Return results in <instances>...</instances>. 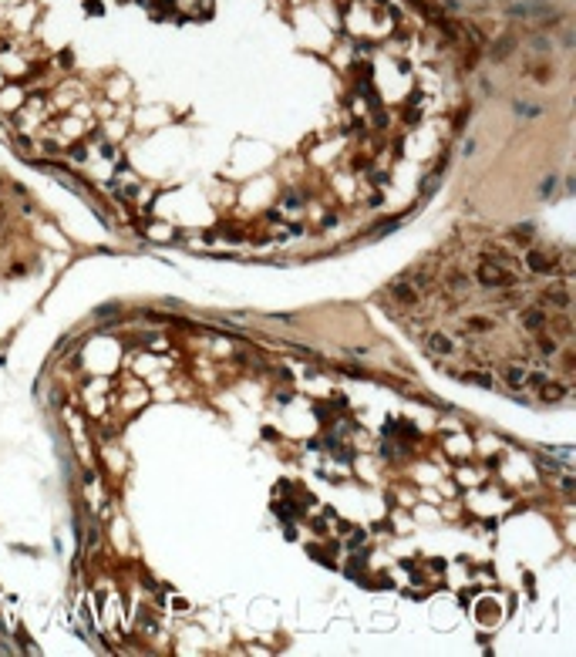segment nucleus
Here are the masks:
<instances>
[{"instance_id":"nucleus-1","label":"nucleus","mask_w":576,"mask_h":657,"mask_svg":"<svg viewBox=\"0 0 576 657\" xmlns=\"http://www.w3.org/2000/svg\"><path fill=\"white\" fill-rule=\"evenodd\" d=\"M509 14H512V17H526V21H549V17H556V11L546 4V0H522V4H512Z\"/></svg>"},{"instance_id":"nucleus-2","label":"nucleus","mask_w":576,"mask_h":657,"mask_svg":"<svg viewBox=\"0 0 576 657\" xmlns=\"http://www.w3.org/2000/svg\"><path fill=\"white\" fill-rule=\"evenodd\" d=\"M478 283H482V287H516V277L506 273L502 267L482 263V267H478Z\"/></svg>"},{"instance_id":"nucleus-3","label":"nucleus","mask_w":576,"mask_h":657,"mask_svg":"<svg viewBox=\"0 0 576 657\" xmlns=\"http://www.w3.org/2000/svg\"><path fill=\"white\" fill-rule=\"evenodd\" d=\"M388 297L395 303H401V307H415L418 303V287H415V280H395L388 287Z\"/></svg>"},{"instance_id":"nucleus-4","label":"nucleus","mask_w":576,"mask_h":657,"mask_svg":"<svg viewBox=\"0 0 576 657\" xmlns=\"http://www.w3.org/2000/svg\"><path fill=\"white\" fill-rule=\"evenodd\" d=\"M425 347H428L435 357H452L455 351H458L455 337H452V334H445V331H435V334H428V337H425Z\"/></svg>"},{"instance_id":"nucleus-5","label":"nucleus","mask_w":576,"mask_h":657,"mask_svg":"<svg viewBox=\"0 0 576 657\" xmlns=\"http://www.w3.org/2000/svg\"><path fill=\"white\" fill-rule=\"evenodd\" d=\"M519 323L526 327V331H532V334H539L542 327L549 323V317H546V310H542V307H526V310L519 313Z\"/></svg>"},{"instance_id":"nucleus-6","label":"nucleus","mask_w":576,"mask_h":657,"mask_svg":"<svg viewBox=\"0 0 576 657\" xmlns=\"http://www.w3.org/2000/svg\"><path fill=\"white\" fill-rule=\"evenodd\" d=\"M526 267L532 273H553V260L546 257V253H539V250H529L526 253Z\"/></svg>"},{"instance_id":"nucleus-7","label":"nucleus","mask_w":576,"mask_h":657,"mask_svg":"<svg viewBox=\"0 0 576 657\" xmlns=\"http://www.w3.org/2000/svg\"><path fill=\"white\" fill-rule=\"evenodd\" d=\"M526 374H529V371L522 368V364H506V368H502V378H506L509 388H522V384H526Z\"/></svg>"},{"instance_id":"nucleus-8","label":"nucleus","mask_w":576,"mask_h":657,"mask_svg":"<svg viewBox=\"0 0 576 657\" xmlns=\"http://www.w3.org/2000/svg\"><path fill=\"white\" fill-rule=\"evenodd\" d=\"M462 331L465 334H489V331H496V320H489V317L478 313V317H468V320H465Z\"/></svg>"},{"instance_id":"nucleus-9","label":"nucleus","mask_w":576,"mask_h":657,"mask_svg":"<svg viewBox=\"0 0 576 657\" xmlns=\"http://www.w3.org/2000/svg\"><path fill=\"white\" fill-rule=\"evenodd\" d=\"M445 287L452 290V293H468V287H472V280L465 277V273H458V270H452V273L445 277Z\"/></svg>"},{"instance_id":"nucleus-10","label":"nucleus","mask_w":576,"mask_h":657,"mask_svg":"<svg viewBox=\"0 0 576 657\" xmlns=\"http://www.w3.org/2000/svg\"><path fill=\"white\" fill-rule=\"evenodd\" d=\"M546 297V303H553V307H559V310H569V290H553V293H542Z\"/></svg>"},{"instance_id":"nucleus-11","label":"nucleus","mask_w":576,"mask_h":657,"mask_svg":"<svg viewBox=\"0 0 576 657\" xmlns=\"http://www.w3.org/2000/svg\"><path fill=\"white\" fill-rule=\"evenodd\" d=\"M563 394H566V384H549V381H546V384H542V391H539L542 401H559Z\"/></svg>"},{"instance_id":"nucleus-12","label":"nucleus","mask_w":576,"mask_h":657,"mask_svg":"<svg viewBox=\"0 0 576 657\" xmlns=\"http://www.w3.org/2000/svg\"><path fill=\"white\" fill-rule=\"evenodd\" d=\"M462 381H468V384H478V388H492L496 381L489 378V374H482V371H468V374H462Z\"/></svg>"},{"instance_id":"nucleus-13","label":"nucleus","mask_w":576,"mask_h":657,"mask_svg":"<svg viewBox=\"0 0 576 657\" xmlns=\"http://www.w3.org/2000/svg\"><path fill=\"white\" fill-rule=\"evenodd\" d=\"M516 115L536 118V115H542V108H539V105H532V101H516Z\"/></svg>"},{"instance_id":"nucleus-14","label":"nucleus","mask_w":576,"mask_h":657,"mask_svg":"<svg viewBox=\"0 0 576 657\" xmlns=\"http://www.w3.org/2000/svg\"><path fill=\"white\" fill-rule=\"evenodd\" d=\"M556 351H559V341H556V337H539V354L553 357Z\"/></svg>"},{"instance_id":"nucleus-15","label":"nucleus","mask_w":576,"mask_h":657,"mask_svg":"<svg viewBox=\"0 0 576 657\" xmlns=\"http://www.w3.org/2000/svg\"><path fill=\"white\" fill-rule=\"evenodd\" d=\"M569 331H573V327H569V317H559V320H556V337H569Z\"/></svg>"},{"instance_id":"nucleus-16","label":"nucleus","mask_w":576,"mask_h":657,"mask_svg":"<svg viewBox=\"0 0 576 657\" xmlns=\"http://www.w3.org/2000/svg\"><path fill=\"white\" fill-rule=\"evenodd\" d=\"M526 381H529V384H539V388H542V384H546L549 378H546L542 371H532V374H526Z\"/></svg>"},{"instance_id":"nucleus-17","label":"nucleus","mask_w":576,"mask_h":657,"mask_svg":"<svg viewBox=\"0 0 576 657\" xmlns=\"http://www.w3.org/2000/svg\"><path fill=\"white\" fill-rule=\"evenodd\" d=\"M553 189H556V179H553V176H549V179H546V182H542V189H539V196H549V192H553Z\"/></svg>"},{"instance_id":"nucleus-18","label":"nucleus","mask_w":576,"mask_h":657,"mask_svg":"<svg viewBox=\"0 0 576 657\" xmlns=\"http://www.w3.org/2000/svg\"><path fill=\"white\" fill-rule=\"evenodd\" d=\"M283 202H286V206H300V202H304V196H300V192H290Z\"/></svg>"},{"instance_id":"nucleus-19","label":"nucleus","mask_w":576,"mask_h":657,"mask_svg":"<svg viewBox=\"0 0 576 657\" xmlns=\"http://www.w3.org/2000/svg\"><path fill=\"white\" fill-rule=\"evenodd\" d=\"M4 219H7V209H4V202H0V226H4Z\"/></svg>"}]
</instances>
